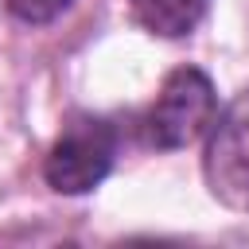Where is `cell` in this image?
Instances as JSON below:
<instances>
[{"label":"cell","mask_w":249,"mask_h":249,"mask_svg":"<svg viewBox=\"0 0 249 249\" xmlns=\"http://www.w3.org/2000/svg\"><path fill=\"white\" fill-rule=\"evenodd\" d=\"M214 113L218 101L210 78L195 66H179L167 74L152 109L144 113V140L152 148H187L214 124Z\"/></svg>","instance_id":"cell-1"},{"label":"cell","mask_w":249,"mask_h":249,"mask_svg":"<svg viewBox=\"0 0 249 249\" xmlns=\"http://www.w3.org/2000/svg\"><path fill=\"white\" fill-rule=\"evenodd\" d=\"M70 4H74V0H8L12 16L23 19V23H51V19H58Z\"/></svg>","instance_id":"cell-5"},{"label":"cell","mask_w":249,"mask_h":249,"mask_svg":"<svg viewBox=\"0 0 249 249\" xmlns=\"http://www.w3.org/2000/svg\"><path fill=\"white\" fill-rule=\"evenodd\" d=\"M206 183L218 202L249 210V86L226 105L218 124H210Z\"/></svg>","instance_id":"cell-3"},{"label":"cell","mask_w":249,"mask_h":249,"mask_svg":"<svg viewBox=\"0 0 249 249\" xmlns=\"http://www.w3.org/2000/svg\"><path fill=\"white\" fill-rule=\"evenodd\" d=\"M113 156H117L113 124L101 117H74L51 144L43 175L58 195H86L109 175Z\"/></svg>","instance_id":"cell-2"},{"label":"cell","mask_w":249,"mask_h":249,"mask_svg":"<svg viewBox=\"0 0 249 249\" xmlns=\"http://www.w3.org/2000/svg\"><path fill=\"white\" fill-rule=\"evenodd\" d=\"M128 8L136 16V23L148 27L152 35L183 39L202 23L210 0H128Z\"/></svg>","instance_id":"cell-4"}]
</instances>
